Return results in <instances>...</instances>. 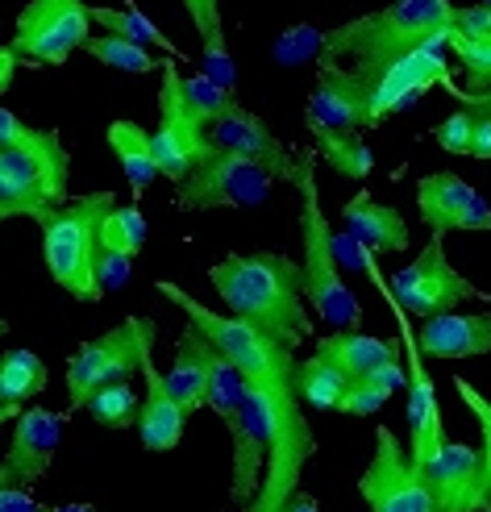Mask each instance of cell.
<instances>
[{
	"mask_svg": "<svg viewBox=\"0 0 491 512\" xmlns=\"http://www.w3.org/2000/svg\"><path fill=\"white\" fill-rule=\"evenodd\" d=\"M358 492L371 504V512H437L425 475L412 467L408 450L396 442L392 429L375 433V454L358 479Z\"/></svg>",
	"mask_w": 491,
	"mask_h": 512,
	"instance_id": "obj_11",
	"label": "cell"
},
{
	"mask_svg": "<svg viewBox=\"0 0 491 512\" xmlns=\"http://www.w3.org/2000/svg\"><path fill=\"white\" fill-rule=\"evenodd\" d=\"M13 71H17V55L9 46H0V96L9 92V84H13Z\"/></svg>",
	"mask_w": 491,
	"mask_h": 512,
	"instance_id": "obj_44",
	"label": "cell"
},
{
	"mask_svg": "<svg viewBox=\"0 0 491 512\" xmlns=\"http://www.w3.org/2000/svg\"><path fill=\"white\" fill-rule=\"evenodd\" d=\"M308 130H329V134H363L367 130V88L363 80L338 63H321L317 88L308 96L304 113Z\"/></svg>",
	"mask_w": 491,
	"mask_h": 512,
	"instance_id": "obj_16",
	"label": "cell"
},
{
	"mask_svg": "<svg viewBox=\"0 0 491 512\" xmlns=\"http://www.w3.org/2000/svg\"><path fill=\"white\" fill-rule=\"evenodd\" d=\"M283 512H321V504L308 492H292V500H288V508H283Z\"/></svg>",
	"mask_w": 491,
	"mask_h": 512,
	"instance_id": "obj_45",
	"label": "cell"
},
{
	"mask_svg": "<svg viewBox=\"0 0 491 512\" xmlns=\"http://www.w3.org/2000/svg\"><path fill=\"white\" fill-rule=\"evenodd\" d=\"M387 396H392V392L379 388L375 379H350L342 400H338V413H346V417H371V413H379V408L387 404Z\"/></svg>",
	"mask_w": 491,
	"mask_h": 512,
	"instance_id": "obj_38",
	"label": "cell"
},
{
	"mask_svg": "<svg viewBox=\"0 0 491 512\" xmlns=\"http://www.w3.org/2000/svg\"><path fill=\"white\" fill-rule=\"evenodd\" d=\"M437 512H483V467L479 450L462 442H442L421 467Z\"/></svg>",
	"mask_w": 491,
	"mask_h": 512,
	"instance_id": "obj_17",
	"label": "cell"
},
{
	"mask_svg": "<svg viewBox=\"0 0 491 512\" xmlns=\"http://www.w3.org/2000/svg\"><path fill=\"white\" fill-rule=\"evenodd\" d=\"M450 46L462 63V75H467V92L462 96H479L491 88V34L487 38H462L450 34Z\"/></svg>",
	"mask_w": 491,
	"mask_h": 512,
	"instance_id": "obj_36",
	"label": "cell"
},
{
	"mask_svg": "<svg viewBox=\"0 0 491 512\" xmlns=\"http://www.w3.org/2000/svg\"><path fill=\"white\" fill-rule=\"evenodd\" d=\"M471 159H491V109H471Z\"/></svg>",
	"mask_w": 491,
	"mask_h": 512,
	"instance_id": "obj_41",
	"label": "cell"
},
{
	"mask_svg": "<svg viewBox=\"0 0 491 512\" xmlns=\"http://www.w3.org/2000/svg\"><path fill=\"white\" fill-rule=\"evenodd\" d=\"M150 350H154V321L150 317H125L121 325L105 329L100 338L84 342L67 363V404L84 408L100 388H109V383H129Z\"/></svg>",
	"mask_w": 491,
	"mask_h": 512,
	"instance_id": "obj_6",
	"label": "cell"
},
{
	"mask_svg": "<svg viewBox=\"0 0 491 512\" xmlns=\"http://www.w3.org/2000/svg\"><path fill=\"white\" fill-rule=\"evenodd\" d=\"M209 367H213V346H209V338H204L196 325H188L184 334H179L175 363L163 375L171 400L184 408L188 417L204 408V392H209Z\"/></svg>",
	"mask_w": 491,
	"mask_h": 512,
	"instance_id": "obj_23",
	"label": "cell"
},
{
	"mask_svg": "<svg viewBox=\"0 0 491 512\" xmlns=\"http://www.w3.org/2000/svg\"><path fill=\"white\" fill-rule=\"evenodd\" d=\"M392 296L404 313L421 317V321L437 317V313H454L458 304H467V300H487V292H479L471 279L446 259L442 238H433L417 259L392 279Z\"/></svg>",
	"mask_w": 491,
	"mask_h": 512,
	"instance_id": "obj_10",
	"label": "cell"
},
{
	"mask_svg": "<svg viewBox=\"0 0 491 512\" xmlns=\"http://www.w3.org/2000/svg\"><path fill=\"white\" fill-rule=\"evenodd\" d=\"M84 50L96 59V63H105L113 71H129V75H146V71H163L167 59H154L146 46H134V42H125V38H113V34H100V38H88Z\"/></svg>",
	"mask_w": 491,
	"mask_h": 512,
	"instance_id": "obj_33",
	"label": "cell"
},
{
	"mask_svg": "<svg viewBox=\"0 0 491 512\" xmlns=\"http://www.w3.org/2000/svg\"><path fill=\"white\" fill-rule=\"evenodd\" d=\"M5 421H13V417H9V413H5V408H0V425H5Z\"/></svg>",
	"mask_w": 491,
	"mask_h": 512,
	"instance_id": "obj_50",
	"label": "cell"
},
{
	"mask_svg": "<svg viewBox=\"0 0 491 512\" xmlns=\"http://www.w3.org/2000/svg\"><path fill=\"white\" fill-rule=\"evenodd\" d=\"M246 404V379L225 354L213 350V367H209V392H204V408H213L221 421H229Z\"/></svg>",
	"mask_w": 491,
	"mask_h": 512,
	"instance_id": "obj_34",
	"label": "cell"
},
{
	"mask_svg": "<svg viewBox=\"0 0 491 512\" xmlns=\"http://www.w3.org/2000/svg\"><path fill=\"white\" fill-rule=\"evenodd\" d=\"M346 383H350V375H346L338 363H329L321 350H313V358L296 363V400H300V404L338 408Z\"/></svg>",
	"mask_w": 491,
	"mask_h": 512,
	"instance_id": "obj_28",
	"label": "cell"
},
{
	"mask_svg": "<svg viewBox=\"0 0 491 512\" xmlns=\"http://www.w3.org/2000/svg\"><path fill=\"white\" fill-rule=\"evenodd\" d=\"M59 442H63V413L21 408L9 454L0 458V488H30V483H38L55 463Z\"/></svg>",
	"mask_w": 491,
	"mask_h": 512,
	"instance_id": "obj_14",
	"label": "cell"
},
{
	"mask_svg": "<svg viewBox=\"0 0 491 512\" xmlns=\"http://www.w3.org/2000/svg\"><path fill=\"white\" fill-rule=\"evenodd\" d=\"M96 246L125 254V259H138L142 246H146V217H142L138 204H117V209H109L105 221H100Z\"/></svg>",
	"mask_w": 491,
	"mask_h": 512,
	"instance_id": "obj_29",
	"label": "cell"
},
{
	"mask_svg": "<svg viewBox=\"0 0 491 512\" xmlns=\"http://www.w3.org/2000/svg\"><path fill=\"white\" fill-rule=\"evenodd\" d=\"M483 9H491V0H483Z\"/></svg>",
	"mask_w": 491,
	"mask_h": 512,
	"instance_id": "obj_51",
	"label": "cell"
},
{
	"mask_svg": "<svg viewBox=\"0 0 491 512\" xmlns=\"http://www.w3.org/2000/svg\"><path fill=\"white\" fill-rule=\"evenodd\" d=\"M117 209L113 192H88L63 200L59 209H46L38 217L42 225V259L50 279L75 300L96 304L100 288H96V234L105 213Z\"/></svg>",
	"mask_w": 491,
	"mask_h": 512,
	"instance_id": "obj_4",
	"label": "cell"
},
{
	"mask_svg": "<svg viewBox=\"0 0 491 512\" xmlns=\"http://www.w3.org/2000/svg\"><path fill=\"white\" fill-rule=\"evenodd\" d=\"M454 9L458 5H450V0H392L379 13H367L358 21L338 25V30H329L321 38V63H338L342 55H350L354 59L350 71L367 84L383 67L412 55L433 34L450 30Z\"/></svg>",
	"mask_w": 491,
	"mask_h": 512,
	"instance_id": "obj_2",
	"label": "cell"
},
{
	"mask_svg": "<svg viewBox=\"0 0 491 512\" xmlns=\"http://www.w3.org/2000/svg\"><path fill=\"white\" fill-rule=\"evenodd\" d=\"M225 429H229V438H234V483H229V500L246 508L258 492L263 467H267V425H263V408H258L250 388H246V404L225 421Z\"/></svg>",
	"mask_w": 491,
	"mask_h": 512,
	"instance_id": "obj_18",
	"label": "cell"
},
{
	"mask_svg": "<svg viewBox=\"0 0 491 512\" xmlns=\"http://www.w3.org/2000/svg\"><path fill=\"white\" fill-rule=\"evenodd\" d=\"M46 363L34 350H9L0 354V408L9 417L21 413L25 400H34L38 392H46Z\"/></svg>",
	"mask_w": 491,
	"mask_h": 512,
	"instance_id": "obj_27",
	"label": "cell"
},
{
	"mask_svg": "<svg viewBox=\"0 0 491 512\" xmlns=\"http://www.w3.org/2000/svg\"><path fill=\"white\" fill-rule=\"evenodd\" d=\"M138 371L146 375V400L138 404V421H134V429H138V438H142V446H146L150 454H167V450L179 446V438H184L188 413L171 400L167 383H163V371L154 367V350L142 358V367H138Z\"/></svg>",
	"mask_w": 491,
	"mask_h": 512,
	"instance_id": "obj_19",
	"label": "cell"
},
{
	"mask_svg": "<svg viewBox=\"0 0 491 512\" xmlns=\"http://www.w3.org/2000/svg\"><path fill=\"white\" fill-rule=\"evenodd\" d=\"M317 350L329 358V363H338L350 379H367L375 375L379 367L387 363H400V346L392 338H371V334H329L317 342Z\"/></svg>",
	"mask_w": 491,
	"mask_h": 512,
	"instance_id": "obj_24",
	"label": "cell"
},
{
	"mask_svg": "<svg viewBox=\"0 0 491 512\" xmlns=\"http://www.w3.org/2000/svg\"><path fill=\"white\" fill-rule=\"evenodd\" d=\"M417 213L433 229V238H446L450 229L475 234V229H491V204L479 196L467 179L454 171H433L417 179Z\"/></svg>",
	"mask_w": 491,
	"mask_h": 512,
	"instance_id": "obj_13",
	"label": "cell"
},
{
	"mask_svg": "<svg viewBox=\"0 0 491 512\" xmlns=\"http://www.w3.org/2000/svg\"><path fill=\"white\" fill-rule=\"evenodd\" d=\"M296 188H300V242H304V263H300V288L313 304V313L333 325V334H354L363 325V304L342 279L338 254H333V229L321 213V192L313 175V150L296 159Z\"/></svg>",
	"mask_w": 491,
	"mask_h": 512,
	"instance_id": "obj_3",
	"label": "cell"
},
{
	"mask_svg": "<svg viewBox=\"0 0 491 512\" xmlns=\"http://www.w3.org/2000/svg\"><path fill=\"white\" fill-rule=\"evenodd\" d=\"M450 34L454 25L442 34H433L429 42H421L412 55L396 59L392 67H383L375 80H367V130H375V125H383L387 117H396L404 105H412V100H421L429 88L437 84H450V67H446V55L442 46H450Z\"/></svg>",
	"mask_w": 491,
	"mask_h": 512,
	"instance_id": "obj_9",
	"label": "cell"
},
{
	"mask_svg": "<svg viewBox=\"0 0 491 512\" xmlns=\"http://www.w3.org/2000/svg\"><path fill=\"white\" fill-rule=\"evenodd\" d=\"M109 146L129 179L134 196H142L154 179H159V163H154V150H150V134L142 130L138 121H113L109 125Z\"/></svg>",
	"mask_w": 491,
	"mask_h": 512,
	"instance_id": "obj_26",
	"label": "cell"
},
{
	"mask_svg": "<svg viewBox=\"0 0 491 512\" xmlns=\"http://www.w3.org/2000/svg\"><path fill=\"white\" fill-rule=\"evenodd\" d=\"M204 134H209L213 150H225V155H238L254 167H263L271 179H283V184H296V155L267 130L263 117L246 113L242 105L234 113H225L221 121H213Z\"/></svg>",
	"mask_w": 491,
	"mask_h": 512,
	"instance_id": "obj_15",
	"label": "cell"
},
{
	"mask_svg": "<svg viewBox=\"0 0 491 512\" xmlns=\"http://www.w3.org/2000/svg\"><path fill=\"white\" fill-rule=\"evenodd\" d=\"M92 5L84 0H30L17 13L13 30V55L25 63L42 67H63L75 50H84L92 38Z\"/></svg>",
	"mask_w": 491,
	"mask_h": 512,
	"instance_id": "obj_8",
	"label": "cell"
},
{
	"mask_svg": "<svg viewBox=\"0 0 491 512\" xmlns=\"http://www.w3.org/2000/svg\"><path fill=\"white\" fill-rule=\"evenodd\" d=\"M462 105H467V109H491V88L479 92V96H462Z\"/></svg>",
	"mask_w": 491,
	"mask_h": 512,
	"instance_id": "obj_47",
	"label": "cell"
},
{
	"mask_svg": "<svg viewBox=\"0 0 491 512\" xmlns=\"http://www.w3.org/2000/svg\"><path fill=\"white\" fill-rule=\"evenodd\" d=\"M408 358H412V371H408V458H412V467L421 471L433 458V450L446 442V429H442L437 388L417 358V342H408Z\"/></svg>",
	"mask_w": 491,
	"mask_h": 512,
	"instance_id": "obj_21",
	"label": "cell"
},
{
	"mask_svg": "<svg viewBox=\"0 0 491 512\" xmlns=\"http://www.w3.org/2000/svg\"><path fill=\"white\" fill-rule=\"evenodd\" d=\"M179 100H184V109L204 125V130H209L213 121H221L225 113L238 109V96L221 84H213L209 75H192V80L179 75Z\"/></svg>",
	"mask_w": 491,
	"mask_h": 512,
	"instance_id": "obj_32",
	"label": "cell"
},
{
	"mask_svg": "<svg viewBox=\"0 0 491 512\" xmlns=\"http://www.w3.org/2000/svg\"><path fill=\"white\" fill-rule=\"evenodd\" d=\"M5 334H9V321H5V317H0V338H5Z\"/></svg>",
	"mask_w": 491,
	"mask_h": 512,
	"instance_id": "obj_49",
	"label": "cell"
},
{
	"mask_svg": "<svg viewBox=\"0 0 491 512\" xmlns=\"http://www.w3.org/2000/svg\"><path fill=\"white\" fill-rule=\"evenodd\" d=\"M30 134H34V125H25L17 113L0 109V146H17V142H25Z\"/></svg>",
	"mask_w": 491,
	"mask_h": 512,
	"instance_id": "obj_43",
	"label": "cell"
},
{
	"mask_svg": "<svg viewBox=\"0 0 491 512\" xmlns=\"http://www.w3.org/2000/svg\"><path fill=\"white\" fill-rule=\"evenodd\" d=\"M13 217H30V209H21V204L0 200V221H13Z\"/></svg>",
	"mask_w": 491,
	"mask_h": 512,
	"instance_id": "obj_46",
	"label": "cell"
},
{
	"mask_svg": "<svg viewBox=\"0 0 491 512\" xmlns=\"http://www.w3.org/2000/svg\"><path fill=\"white\" fill-rule=\"evenodd\" d=\"M217 296L225 300V309L234 321L258 329L263 338L279 342L283 350H292L308 338L304 313V288H300V263L288 254H225V259L209 271Z\"/></svg>",
	"mask_w": 491,
	"mask_h": 512,
	"instance_id": "obj_1",
	"label": "cell"
},
{
	"mask_svg": "<svg viewBox=\"0 0 491 512\" xmlns=\"http://www.w3.org/2000/svg\"><path fill=\"white\" fill-rule=\"evenodd\" d=\"M71 159L55 130H34L17 146H0V200L21 204L38 221L67 200Z\"/></svg>",
	"mask_w": 491,
	"mask_h": 512,
	"instance_id": "obj_5",
	"label": "cell"
},
{
	"mask_svg": "<svg viewBox=\"0 0 491 512\" xmlns=\"http://www.w3.org/2000/svg\"><path fill=\"white\" fill-rule=\"evenodd\" d=\"M150 150H154V163H159V175L184 184L188 171L209 155V134L204 125L184 109L179 100V71L167 59L163 63V88H159V130L150 134Z\"/></svg>",
	"mask_w": 491,
	"mask_h": 512,
	"instance_id": "obj_12",
	"label": "cell"
},
{
	"mask_svg": "<svg viewBox=\"0 0 491 512\" xmlns=\"http://www.w3.org/2000/svg\"><path fill=\"white\" fill-rule=\"evenodd\" d=\"M458 396L467 400V408L479 421V433H483V446H479V467H483V512H491V400L483 392H475L471 379H454Z\"/></svg>",
	"mask_w": 491,
	"mask_h": 512,
	"instance_id": "obj_37",
	"label": "cell"
},
{
	"mask_svg": "<svg viewBox=\"0 0 491 512\" xmlns=\"http://www.w3.org/2000/svg\"><path fill=\"white\" fill-rule=\"evenodd\" d=\"M138 396L129 383H109V388H100L84 408L96 417V425H105V429H134L138 421Z\"/></svg>",
	"mask_w": 491,
	"mask_h": 512,
	"instance_id": "obj_35",
	"label": "cell"
},
{
	"mask_svg": "<svg viewBox=\"0 0 491 512\" xmlns=\"http://www.w3.org/2000/svg\"><path fill=\"white\" fill-rule=\"evenodd\" d=\"M50 512H96L92 504H59V508H50Z\"/></svg>",
	"mask_w": 491,
	"mask_h": 512,
	"instance_id": "obj_48",
	"label": "cell"
},
{
	"mask_svg": "<svg viewBox=\"0 0 491 512\" xmlns=\"http://www.w3.org/2000/svg\"><path fill=\"white\" fill-rule=\"evenodd\" d=\"M271 188H275V179L263 167L209 146V155L188 171L184 184H175V209H184V213L254 209V204H267Z\"/></svg>",
	"mask_w": 491,
	"mask_h": 512,
	"instance_id": "obj_7",
	"label": "cell"
},
{
	"mask_svg": "<svg viewBox=\"0 0 491 512\" xmlns=\"http://www.w3.org/2000/svg\"><path fill=\"white\" fill-rule=\"evenodd\" d=\"M92 13V21L100 25L105 34H113V38H125V42H134V46H159V50H167V59H171V42H167V34L154 25L146 13H138L134 5H125V9H88Z\"/></svg>",
	"mask_w": 491,
	"mask_h": 512,
	"instance_id": "obj_30",
	"label": "cell"
},
{
	"mask_svg": "<svg viewBox=\"0 0 491 512\" xmlns=\"http://www.w3.org/2000/svg\"><path fill=\"white\" fill-rule=\"evenodd\" d=\"M433 138H437V146H442L446 155H467V142H471V109H467V105L454 109V113L433 130Z\"/></svg>",
	"mask_w": 491,
	"mask_h": 512,
	"instance_id": "obj_39",
	"label": "cell"
},
{
	"mask_svg": "<svg viewBox=\"0 0 491 512\" xmlns=\"http://www.w3.org/2000/svg\"><path fill=\"white\" fill-rule=\"evenodd\" d=\"M184 9L204 42V75L213 84L234 92V59L225 50V25H221V0H184Z\"/></svg>",
	"mask_w": 491,
	"mask_h": 512,
	"instance_id": "obj_25",
	"label": "cell"
},
{
	"mask_svg": "<svg viewBox=\"0 0 491 512\" xmlns=\"http://www.w3.org/2000/svg\"><path fill=\"white\" fill-rule=\"evenodd\" d=\"M417 354L479 358L491 354V313H437L417 329Z\"/></svg>",
	"mask_w": 491,
	"mask_h": 512,
	"instance_id": "obj_20",
	"label": "cell"
},
{
	"mask_svg": "<svg viewBox=\"0 0 491 512\" xmlns=\"http://www.w3.org/2000/svg\"><path fill=\"white\" fill-rule=\"evenodd\" d=\"M342 221H346V234L363 246L367 254H396L408 250V221L392 209V204H379L367 188L354 192L342 204Z\"/></svg>",
	"mask_w": 491,
	"mask_h": 512,
	"instance_id": "obj_22",
	"label": "cell"
},
{
	"mask_svg": "<svg viewBox=\"0 0 491 512\" xmlns=\"http://www.w3.org/2000/svg\"><path fill=\"white\" fill-rule=\"evenodd\" d=\"M129 271H134V259H125V254H113V250H100L96 246V288H100V296L125 288Z\"/></svg>",
	"mask_w": 491,
	"mask_h": 512,
	"instance_id": "obj_40",
	"label": "cell"
},
{
	"mask_svg": "<svg viewBox=\"0 0 491 512\" xmlns=\"http://www.w3.org/2000/svg\"><path fill=\"white\" fill-rule=\"evenodd\" d=\"M0 512H50V508L38 504L25 488H0Z\"/></svg>",
	"mask_w": 491,
	"mask_h": 512,
	"instance_id": "obj_42",
	"label": "cell"
},
{
	"mask_svg": "<svg viewBox=\"0 0 491 512\" xmlns=\"http://www.w3.org/2000/svg\"><path fill=\"white\" fill-rule=\"evenodd\" d=\"M317 138V150H321V159L346 175V179H367L371 167H375V155H371V146L363 142V134H329V130H313Z\"/></svg>",
	"mask_w": 491,
	"mask_h": 512,
	"instance_id": "obj_31",
	"label": "cell"
}]
</instances>
